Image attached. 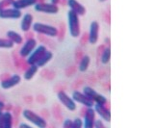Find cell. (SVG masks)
Here are the masks:
<instances>
[{"label":"cell","mask_w":154,"mask_h":128,"mask_svg":"<svg viewBox=\"0 0 154 128\" xmlns=\"http://www.w3.org/2000/svg\"><path fill=\"white\" fill-rule=\"evenodd\" d=\"M98 1H100V2H104V1H106V0H98Z\"/></svg>","instance_id":"cell-33"},{"label":"cell","mask_w":154,"mask_h":128,"mask_svg":"<svg viewBox=\"0 0 154 128\" xmlns=\"http://www.w3.org/2000/svg\"><path fill=\"white\" fill-rule=\"evenodd\" d=\"M72 99L75 101V103H79V104H82V105H84L85 107H94V102L93 100H91V99L84 94L83 93L81 92H78V91H75L72 93V96H71Z\"/></svg>","instance_id":"cell-6"},{"label":"cell","mask_w":154,"mask_h":128,"mask_svg":"<svg viewBox=\"0 0 154 128\" xmlns=\"http://www.w3.org/2000/svg\"><path fill=\"white\" fill-rule=\"evenodd\" d=\"M63 126H64L65 128H72V120H69V118H67V120H65Z\"/></svg>","instance_id":"cell-27"},{"label":"cell","mask_w":154,"mask_h":128,"mask_svg":"<svg viewBox=\"0 0 154 128\" xmlns=\"http://www.w3.org/2000/svg\"><path fill=\"white\" fill-rule=\"evenodd\" d=\"M20 81H21V77L19 76L18 74H14L13 76L3 80L1 82V87L4 90H8V89H11L14 86H17V85L20 83Z\"/></svg>","instance_id":"cell-14"},{"label":"cell","mask_w":154,"mask_h":128,"mask_svg":"<svg viewBox=\"0 0 154 128\" xmlns=\"http://www.w3.org/2000/svg\"><path fill=\"white\" fill-rule=\"evenodd\" d=\"M32 28L34 29V31L38 33V34H42L48 37H56L58 35V29L56 27L52 25L45 24V23L35 22V23H33Z\"/></svg>","instance_id":"cell-2"},{"label":"cell","mask_w":154,"mask_h":128,"mask_svg":"<svg viewBox=\"0 0 154 128\" xmlns=\"http://www.w3.org/2000/svg\"><path fill=\"white\" fill-rule=\"evenodd\" d=\"M67 6L69 7V10L73 11L78 16H84L86 14V8L77 0H67Z\"/></svg>","instance_id":"cell-15"},{"label":"cell","mask_w":154,"mask_h":128,"mask_svg":"<svg viewBox=\"0 0 154 128\" xmlns=\"http://www.w3.org/2000/svg\"><path fill=\"white\" fill-rule=\"evenodd\" d=\"M58 99L59 101L64 105L67 110L69 111H75L76 110V103L75 101L72 99V97H69L65 92H59L58 93Z\"/></svg>","instance_id":"cell-7"},{"label":"cell","mask_w":154,"mask_h":128,"mask_svg":"<svg viewBox=\"0 0 154 128\" xmlns=\"http://www.w3.org/2000/svg\"><path fill=\"white\" fill-rule=\"evenodd\" d=\"M32 25H33V16L31 14H25L21 20L20 29L23 32H28L31 29Z\"/></svg>","instance_id":"cell-17"},{"label":"cell","mask_w":154,"mask_h":128,"mask_svg":"<svg viewBox=\"0 0 154 128\" xmlns=\"http://www.w3.org/2000/svg\"><path fill=\"white\" fill-rule=\"evenodd\" d=\"M83 93L86 94L91 100H93L94 103H98V104H102V105H105L107 103V98H106L104 96L100 94L99 93H97L91 87H84L83 88Z\"/></svg>","instance_id":"cell-4"},{"label":"cell","mask_w":154,"mask_h":128,"mask_svg":"<svg viewBox=\"0 0 154 128\" xmlns=\"http://www.w3.org/2000/svg\"><path fill=\"white\" fill-rule=\"evenodd\" d=\"M14 0H2V1H0V10H2V9H5V7H7L9 5H12Z\"/></svg>","instance_id":"cell-26"},{"label":"cell","mask_w":154,"mask_h":128,"mask_svg":"<svg viewBox=\"0 0 154 128\" xmlns=\"http://www.w3.org/2000/svg\"><path fill=\"white\" fill-rule=\"evenodd\" d=\"M22 14L20 10L17 9H2L0 10V18H4V20H17V18L21 17Z\"/></svg>","instance_id":"cell-9"},{"label":"cell","mask_w":154,"mask_h":128,"mask_svg":"<svg viewBox=\"0 0 154 128\" xmlns=\"http://www.w3.org/2000/svg\"><path fill=\"white\" fill-rule=\"evenodd\" d=\"M22 116L26 120L33 123L34 125H36L38 128H45L47 125L46 121L42 117L37 115L36 113H34L31 110H24L22 113Z\"/></svg>","instance_id":"cell-3"},{"label":"cell","mask_w":154,"mask_h":128,"mask_svg":"<svg viewBox=\"0 0 154 128\" xmlns=\"http://www.w3.org/2000/svg\"><path fill=\"white\" fill-rule=\"evenodd\" d=\"M94 109L95 113H97L99 117L102 118L103 120L105 121H111V113L110 110H108L104 105L102 104H98V103H95L94 105Z\"/></svg>","instance_id":"cell-13"},{"label":"cell","mask_w":154,"mask_h":128,"mask_svg":"<svg viewBox=\"0 0 154 128\" xmlns=\"http://www.w3.org/2000/svg\"><path fill=\"white\" fill-rule=\"evenodd\" d=\"M37 3V0H14L12 6L17 10H22V9L28 8L30 6H34Z\"/></svg>","instance_id":"cell-16"},{"label":"cell","mask_w":154,"mask_h":128,"mask_svg":"<svg viewBox=\"0 0 154 128\" xmlns=\"http://www.w3.org/2000/svg\"><path fill=\"white\" fill-rule=\"evenodd\" d=\"M38 68L37 65H30V67H29L27 69L25 73H24V79L25 80H31L34 76H35V74L38 72Z\"/></svg>","instance_id":"cell-20"},{"label":"cell","mask_w":154,"mask_h":128,"mask_svg":"<svg viewBox=\"0 0 154 128\" xmlns=\"http://www.w3.org/2000/svg\"><path fill=\"white\" fill-rule=\"evenodd\" d=\"M110 59H111V49L110 47H107V48L104 49L102 55H101V63L103 65H107L110 62Z\"/></svg>","instance_id":"cell-23"},{"label":"cell","mask_w":154,"mask_h":128,"mask_svg":"<svg viewBox=\"0 0 154 128\" xmlns=\"http://www.w3.org/2000/svg\"><path fill=\"white\" fill-rule=\"evenodd\" d=\"M91 63V58L90 56L88 55H85L83 58L81 59L80 61V64H79V70L81 72H85L87 69H89V66Z\"/></svg>","instance_id":"cell-22"},{"label":"cell","mask_w":154,"mask_h":128,"mask_svg":"<svg viewBox=\"0 0 154 128\" xmlns=\"http://www.w3.org/2000/svg\"><path fill=\"white\" fill-rule=\"evenodd\" d=\"M95 120V111L94 107H88L85 113L84 120H83V126L85 128H93L94 122Z\"/></svg>","instance_id":"cell-10"},{"label":"cell","mask_w":154,"mask_h":128,"mask_svg":"<svg viewBox=\"0 0 154 128\" xmlns=\"http://www.w3.org/2000/svg\"><path fill=\"white\" fill-rule=\"evenodd\" d=\"M83 127V120L80 117H76L74 120H72V128H81Z\"/></svg>","instance_id":"cell-25"},{"label":"cell","mask_w":154,"mask_h":128,"mask_svg":"<svg viewBox=\"0 0 154 128\" xmlns=\"http://www.w3.org/2000/svg\"><path fill=\"white\" fill-rule=\"evenodd\" d=\"M67 24H69V30L70 36L72 38H78L80 36L79 16L71 10L67 12Z\"/></svg>","instance_id":"cell-1"},{"label":"cell","mask_w":154,"mask_h":128,"mask_svg":"<svg viewBox=\"0 0 154 128\" xmlns=\"http://www.w3.org/2000/svg\"><path fill=\"white\" fill-rule=\"evenodd\" d=\"M46 47L45 45H38L36 46L30 54L27 57V63L29 65H35L37 63V61L41 58V56L46 51Z\"/></svg>","instance_id":"cell-8"},{"label":"cell","mask_w":154,"mask_h":128,"mask_svg":"<svg viewBox=\"0 0 154 128\" xmlns=\"http://www.w3.org/2000/svg\"><path fill=\"white\" fill-rule=\"evenodd\" d=\"M99 35V24L97 21H93L90 25L89 32V42L91 44H95L98 41Z\"/></svg>","instance_id":"cell-11"},{"label":"cell","mask_w":154,"mask_h":128,"mask_svg":"<svg viewBox=\"0 0 154 128\" xmlns=\"http://www.w3.org/2000/svg\"><path fill=\"white\" fill-rule=\"evenodd\" d=\"M52 58H53V53L51 51L46 50L45 53L41 56V58L37 61V63L35 65L38 66V68H43L47 63H49Z\"/></svg>","instance_id":"cell-18"},{"label":"cell","mask_w":154,"mask_h":128,"mask_svg":"<svg viewBox=\"0 0 154 128\" xmlns=\"http://www.w3.org/2000/svg\"><path fill=\"white\" fill-rule=\"evenodd\" d=\"M19 127H20V128H23V127L30 128V125H29V124H26V123H21V124H19Z\"/></svg>","instance_id":"cell-30"},{"label":"cell","mask_w":154,"mask_h":128,"mask_svg":"<svg viewBox=\"0 0 154 128\" xmlns=\"http://www.w3.org/2000/svg\"><path fill=\"white\" fill-rule=\"evenodd\" d=\"M0 128H3V112L0 111Z\"/></svg>","instance_id":"cell-29"},{"label":"cell","mask_w":154,"mask_h":128,"mask_svg":"<svg viewBox=\"0 0 154 128\" xmlns=\"http://www.w3.org/2000/svg\"><path fill=\"white\" fill-rule=\"evenodd\" d=\"M4 108H5V104L1 100H0V111H2Z\"/></svg>","instance_id":"cell-31"},{"label":"cell","mask_w":154,"mask_h":128,"mask_svg":"<svg viewBox=\"0 0 154 128\" xmlns=\"http://www.w3.org/2000/svg\"><path fill=\"white\" fill-rule=\"evenodd\" d=\"M36 46H37V41L35 39H29L21 47L20 51H19V54L23 58H27L28 55L35 49Z\"/></svg>","instance_id":"cell-12"},{"label":"cell","mask_w":154,"mask_h":128,"mask_svg":"<svg viewBox=\"0 0 154 128\" xmlns=\"http://www.w3.org/2000/svg\"><path fill=\"white\" fill-rule=\"evenodd\" d=\"M13 125V116L10 112L3 113V128H11Z\"/></svg>","instance_id":"cell-21"},{"label":"cell","mask_w":154,"mask_h":128,"mask_svg":"<svg viewBox=\"0 0 154 128\" xmlns=\"http://www.w3.org/2000/svg\"><path fill=\"white\" fill-rule=\"evenodd\" d=\"M7 37L8 39L13 41L14 44H21L23 42V38L20 34H18L17 32H14V31H8L7 32Z\"/></svg>","instance_id":"cell-19"},{"label":"cell","mask_w":154,"mask_h":128,"mask_svg":"<svg viewBox=\"0 0 154 128\" xmlns=\"http://www.w3.org/2000/svg\"><path fill=\"white\" fill-rule=\"evenodd\" d=\"M34 9L38 13L48 14V15H55L59 13L58 6L52 3H36L34 5Z\"/></svg>","instance_id":"cell-5"},{"label":"cell","mask_w":154,"mask_h":128,"mask_svg":"<svg viewBox=\"0 0 154 128\" xmlns=\"http://www.w3.org/2000/svg\"><path fill=\"white\" fill-rule=\"evenodd\" d=\"M58 1H59V0H51V3L54 4V5H56V4L58 3Z\"/></svg>","instance_id":"cell-32"},{"label":"cell","mask_w":154,"mask_h":128,"mask_svg":"<svg viewBox=\"0 0 154 128\" xmlns=\"http://www.w3.org/2000/svg\"><path fill=\"white\" fill-rule=\"evenodd\" d=\"M14 44L9 39H0V48H13Z\"/></svg>","instance_id":"cell-24"},{"label":"cell","mask_w":154,"mask_h":128,"mask_svg":"<svg viewBox=\"0 0 154 128\" xmlns=\"http://www.w3.org/2000/svg\"><path fill=\"white\" fill-rule=\"evenodd\" d=\"M94 127H96V128H104V124L102 123V121H101L100 120H94Z\"/></svg>","instance_id":"cell-28"}]
</instances>
